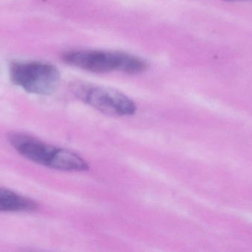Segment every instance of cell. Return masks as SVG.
Masks as SVG:
<instances>
[{"label":"cell","mask_w":252,"mask_h":252,"mask_svg":"<svg viewBox=\"0 0 252 252\" xmlns=\"http://www.w3.org/2000/svg\"><path fill=\"white\" fill-rule=\"evenodd\" d=\"M10 145L27 159L54 170L66 172L87 171L88 163L69 149L57 147L22 133L9 136Z\"/></svg>","instance_id":"6da1fadb"},{"label":"cell","mask_w":252,"mask_h":252,"mask_svg":"<svg viewBox=\"0 0 252 252\" xmlns=\"http://www.w3.org/2000/svg\"><path fill=\"white\" fill-rule=\"evenodd\" d=\"M62 59L67 65L95 73L120 71L125 73L138 74L148 68V65L143 59L123 51L69 50L62 54Z\"/></svg>","instance_id":"7a4b0ae2"},{"label":"cell","mask_w":252,"mask_h":252,"mask_svg":"<svg viewBox=\"0 0 252 252\" xmlns=\"http://www.w3.org/2000/svg\"><path fill=\"white\" fill-rule=\"evenodd\" d=\"M72 90L84 103L106 115L130 116L136 112L133 101L115 89L79 81L72 84Z\"/></svg>","instance_id":"3957f363"},{"label":"cell","mask_w":252,"mask_h":252,"mask_svg":"<svg viewBox=\"0 0 252 252\" xmlns=\"http://www.w3.org/2000/svg\"><path fill=\"white\" fill-rule=\"evenodd\" d=\"M10 74L13 84L32 94H52L60 82L59 70L54 65L44 62H13Z\"/></svg>","instance_id":"277c9868"},{"label":"cell","mask_w":252,"mask_h":252,"mask_svg":"<svg viewBox=\"0 0 252 252\" xmlns=\"http://www.w3.org/2000/svg\"><path fill=\"white\" fill-rule=\"evenodd\" d=\"M37 208L36 203L30 198L0 187V212L25 213L35 211Z\"/></svg>","instance_id":"5b68a950"},{"label":"cell","mask_w":252,"mask_h":252,"mask_svg":"<svg viewBox=\"0 0 252 252\" xmlns=\"http://www.w3.org/2000/svg\"><path fill=\"white\" fill-rule=\"evenodd\" d=\"M227 1H235V0H227ZM239 1H252V0H239Z\"/></svg>","instance_id":"8992f818"}]
</instances>
